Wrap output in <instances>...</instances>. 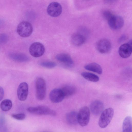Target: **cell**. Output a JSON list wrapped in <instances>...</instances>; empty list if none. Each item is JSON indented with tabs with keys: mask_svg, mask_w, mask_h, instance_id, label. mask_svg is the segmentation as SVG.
I'll list each match as a JSON object with an SVG mask.
<instances>
[{
	"mask_svg": "<svg viewBox=\"0 0 132 132\" xmlns=\"http://www.w3.org/2000/svg\"><path fill=\"white\" fill-rule=\"evenodd\" d=\"M90 112L88 108L84 106L81 108L78 113V123L81 126L88 124L90 119Z\"/></svg>",
	"mask_w": 132,
	"mask_h": 132,
	"instance_id": "cell-4",
	"label": "cell"
},
{
	"mask_svg": "<svg viewBox=\"0 0 132 132\" xmlns=\"http://www.w3.org/2000/svg\"><path fill=\"white\" fill-rule=\"evenodd\" d=\"M107 20L109 26L113 29H120L124 25L123 19L120 16H115L113 14Z\"/></svg>",
	"mask_w": 132,
	"mask_h": 132,
	"instance_id": "cell-7",
	"label": "cell"
},
{
	"mask_svg": "<svg viewBox=\"0 0 132 132\" xmlns=\"http://www.w3.org/2000/svg\"><path fill=\"white\" fill-rule=\"evenodd\" d=\"M62 11L61 5L56 2H53L48 5L47 9V12L50 16L56 17L59 16Z\"/></svg>",
	"mask_w": 132,
	"mask_h": 132,
	"instance_id": "cell-8",
	"label": "cell"
},
{
	"mask_svg": "<svg viewBox=\"0 0 132 132\" xmlns=\"http://www.w3.org/2000/svg\"><path fill=\"white\" fill-rule=\"evenodd\" d=\"M28 92V86L27 83L23 82L19 86L17 94L19 99L21 101H24L27 98Z\"/></svg>",
	"mask_w": 132,
	"mask_h": 132,
	"instance_id": "cell-13",
	"label": "cell"
},
{
	"mask_svg": "<svg viewBox=\"0 0 132 132\" xmlns=\"http://www.w3.org/2000/svg\"><path fill=\"white\" fill-rule=\"evenodd\" d=\"M90 108V111L93 115L98 116L103 111L104 105L103 103L101 101L96 100L91 103Z\"/></svg>",
	"mask_w": 132,
	"mask_h": 132,
	"instance_id": "cell-14",
	"label": "cell"
},
{
	"mask_svg": "<svg viewBox=\"0 0 132 132\" xmlns=\"http://www.w3.org/2000/svg\"><path fill=\"white\" fill-rule=\"evenodd\" d=\"M81 76L85 79L88 81L96 82L98 81L99 78L97 75L88 72H84L81 73Z\"/></svg>",
	"mask_w": 132,
	"mask_h": 132,
	"instance_id": "cell-21",
	"label": "cell"
},
{
	"mask_svg": "<svg viewBox=\"0 0 132 132\" xmlns=\"http://www.w3.org/2000/svg\"><path fill=\"white\" fill-rule=\"evenodd\" d=\"M114 113V110L111 108H107L103 111L98 122L99 126L102 128L106 127L111 122Z\"/></svg>",
	"mask_w": 132,
	"mask_h": 132,
	"instance_id": "cell-1",
	"label": "cell"
},
{
	"mask_svg": "<svg viewBox=\"0 0 132 132\" xmlns=\"http://www.w3.org/2000/svg\"><path fill=\"white\" fill-rule=\"evenodd\" d=\"M84 68L86 69L97 73L101 74L102 72V70L101 66L98 64L92 63L85 65Z\"/></svg>",
	"mask_w": 132,
	"mask_h": 132,
	"instance_id": "cell-18",
	"label": "cell"
},
{
	"mask_svg": "<svg viewBox=\"0 0 132 132\" xmlns=\"http://www.w3.org/2000/svg\"><path fill=\"white\" fill-rule=\"evenodd\" d=\"M33 27L32 24L27 21H23L18 25L17 31L21 37H27L30 36L32 33Z\"/></svg>",
	"mask_w": 132,
	"mask_h": 132,
	"instance_id": "cell-5",
	"label": "cell"
},
{
	"mask_svg": "<svg viewBox=\"0 0 132 132\" xmlns=\"http://www.w3.org/2000/svg\"><path fill=\"white\" fill-rule=\"evenodd\" d=\"M40 65L43 67L47 68H52L55 67L56 64L52 61H44L40 63Z\"/></svg>",
	"mask_w": 132,
	"mask_h": 132,
	"instance_id": "cell-23",
	"label": "cell"
},
{
	"mask_svg": "<svg viewBox=\"0 0 132 132\" xmlns=\"http://www.w3.org/2000/svg\"><path fill=\"white\" fill-rule=\"evenodd\" d=\"M116 0H105V1L107 2L111 3L115 1Z\"/></svg>",
	"mask_w": 132,
	"mask_h": 132,
	"instance_id": "cell-27",
	"label": "cell"
},
{
	"mask_svg": "<svg viewBox=\"0 0 132 132\" xmlns=\"http://www.w3.org/2000/svg\"><path fill=\"white\" fill-rule=\"evenodd\" d=\"M49 98L52 102L57 103L61 102L64 96L61 89L56 88L53 89L50 92Z\"/></svg>",
	"mask_w": 132,
	"mask_h": 132,
	"instance_id": "cell-12",
	"label": "cell"
},
{
	"mask_svg": "<svg viewBox=\"0 0 132 132\" xmlns=\"http://www.w3.org/2000/svg\"><path fill=\"white\" fill-rule=\"evenodd\" d=\"M132 40H130L128 43L123 44L119 47L118 53L122 57L126 58L129 57L132 53Z\"/></svg>",
	"mask_w": 132,
	"mask_h": 132,
	"instance_id": "cell-10",
	"label": "cell"
},
{
	"mask_svg": "<svg viewBox=\"0 0 132 132\" xmlns=\"http://www.w3.org/2000/svg\"><path fill=\"white\" fill-rule=\"evenodd\" d=\"M97 50L102 54L106 53L111 50V44L110 41L106 39H102L99 40L96 44Z\"/></svg>",
	"mask_w": 132,
	"mask_h": 132,
	"instance_id": "cell-9",
	"label": "cell"
},
{
	"mask_svg": "<svg viewBox=\"0 0 132 132\" xmlns=\"http://www.w3.org/2000/svg\"><path fill=\"white\" fill-rule=\"evenodd\" d=\"M123 132H132V118L130 116L126 117L124 119L122 123Z\"/></svg>",
	"mask_w": 132,
	"mask_h": 132,
	"instance_id": "cell-20",
	"label": "cell"
},
{
	"mask_svg": "<svg viewBox=\"0 0 132 132\" xmlns=\"http://www.w3.org/2000/svg\"><path fill=\"white\" fill-rule=\"evenodd\" d=\"M12 105V102L10 100L6 99L2 102L0 104V107L3 111H6L11 109Z\"/></svg>",
	"mask_w": 132,
	"mask_h": 132,
	"instance_id": "cell-22",
	"label": "cell"
},
{
	"mask_svg": "<svg viewBox=\"0 0 132 132\" xmlns=\"http://www.w3.org/2000/svg\"><path fill=\"white\" fill-rule=\"evenodd\" d=\"M9 55L11 59L18 62H24L29 60V58L26 55L22 53H10Z\"/></svg>",
	"mask_w": 132,
	"mask_h": 132,
	"instance_id": "cell-16",
	"label": "cell"
},
{
	"mask_svg": "<svg viewBox=\"0 0 132 132\" xmlns=\"http://www.w3.org/2000/svg\"><path fill=\"white\" fill-rule=\"evenodd\" d=\"M36 95L39 100H43L45 97L46 91V84L45 80L42 77L37 78L35 81Z\"/></svg>",
	"mask_w": 132,
	"mask_h": 132,
	"instance_id": "cell-2",
	"label": "cell"
},
{
	"mask_svg": "<svg viewBox=\"0 0 132 132\" xmlns=\"http://www.w3.org/2000/svg\"><path fill=\"white\" fill-rule=\"evenodd\" d=\"M72 44L76 46H79L84 43L85 38L84 36L80 33H75L73 34L71 38Z\"/></svg>",
	"mask_w": 132,
	"mask_h": 132,
	"instance_id": "cell-15",
	"label": "cell"
},
{
	"mask_svg": "<svg viewBox=\"0 0 132 132\" xmlns=\"http://www.w3.org/2000/svg\"><path fill=\"white\" fill-rule=\"evenodd\" d=\"M67 122L70 125H75L78 123V113L72 111L68 113L66 116Z\"/></svg>",
	"mask_w": 132,
	"mask_h": 132,
	"instance_id": "cell-19",
	"label": "cell"
},
{
	"mask_svg": "<svg viewBox=\"0 0 132 132\" xmlns=\"http://www.w3.org/2000/svg\"><path fill=\"white\" fill-rule=\"evenodd\" d=\"M62 90L65 97H68L74 94L76 92V89L73 85H70L63 86Z\"/></svg>",
	"mask_w": 132,
	"mask_h": 132,
	"instance_id": "cell-17",
	"label": "cell"
},
{
	"mask_svg": "<svg viewBox=\"0 0 132 132\" xmlns=\"http://www.w3.org/2000/svg\"><path fill=\"white\" fill-rule=\"evenodd\" d=\"M27 110L29 112L35 115H49L54 116L56 115V113L55 111L45 106L29 107Z\"/></svg>",
	"mask_w": 132,
	"mask_h": 132,
	"instance_id": "cell-3",
	"label": "cell"
},
{
	"mask_svg": "<svg viewBox=\"0 0 132 132\" xmlns=\"http://www.w3.org/2000/svg\"><path fill=\"white\" fill-rule=\"evenodd\" d=\"M56 58L60 62L68 67H71L73 65L74 62L72 58L67 54H58L56 56Z\"/></svg>",
	"mask_w": 132,
	"mask_h": 132,
	"instance_id": "cell-11",
	"label": "cell"
},
{
	"mask_svg": "<svg viewBox=\"0 0 132 132\" xmlns=\"http://www.w3.org/2000/svg\"><path fill=\"white\" fill-rule=\"evenodd\" d=\"M4 94V92L3 88L0 86V101L3 98Z\"/></svg>",
	"mask_w": 132,
	"mask_h": 132,
	"instance_id": "cell-25",
	"label": "cell"
},
{
	"mask_svg": "<svg viewBox=\"0 0 132 132\" xmlns=\"http://www.w3.org/2000/svg\"><path fill=\"white\" fill-rule=\"evenodd\" d=\"M12 116L14 118L19 120H23L26 117V115L24 113L13 114L12 115Z\"/></svg>",
	"mask_w": 132,
	"mask_h": 132,
	"instance_id": "cell-24",
	"label": "cell"
},
{
	"mask_svg": "<svg viewBox=\"0 0 132 132\" xmlns=\"http://www.w3.org/2000/svg\"><path fill=\"white\" fill-rule=\"evenodd\" d=\"M45 52L44 45L39 42H35L31 44L29 48L30 54L32 56L38 57L42 56Z\"/></svg>",
	"mask_w": 132,
	"mask_h": 132,
	"instance_id": "cell-6",
	"label": "cell"
},
{
	"mask_svg": "<svg viewBox=\"0 0 132 132\" xmlns=\"http://www.w3.org/2000/svg\"><path fill=\"white\" fill-rule=\"evenodd\" d=\"M126 38V37L125 35H122L119 38V42H121L125 40Z\"/></svg>",
	"mask_w": 132,
	"mask_h": 132,
	"instance_id": "cell-26",
	"label": "cell"
}]
</instances>
